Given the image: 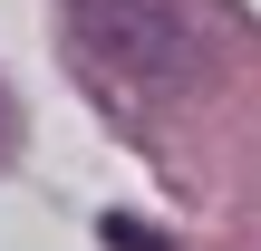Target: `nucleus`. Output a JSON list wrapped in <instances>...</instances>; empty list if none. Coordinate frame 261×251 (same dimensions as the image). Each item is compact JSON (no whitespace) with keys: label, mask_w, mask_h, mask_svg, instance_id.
<instances>
[{"label":"nucleus","mask_w":261,"mask_h":251,"mask_svg":"<svg viewBox=\"0 0 261 251\" xmlns=\"http://www.w3.org/2000/svg\"><path fill=\"white\" fill-rule=\"evenodd\" d=\"M68 39L87 48V68L145 106L165 97H194L203 68H213V39H203V10L194 0H68Z\"/></svg>","instance_id":"obj_1"},{"label":"nucleus","mask_w":261,"mask_h":251,"mask_svg":"<svg viewBox=\"0 0 261 251\" xmlns=\"http://www.w3.org/2000/svg\"><path fill=\"white\" fill-rule=\"evenodd\" d=\"M107 242H116V251H174V242H165V232H145L136 213H107Z\"/></svg>","instance_id":"obj_2"}]
</instances>
